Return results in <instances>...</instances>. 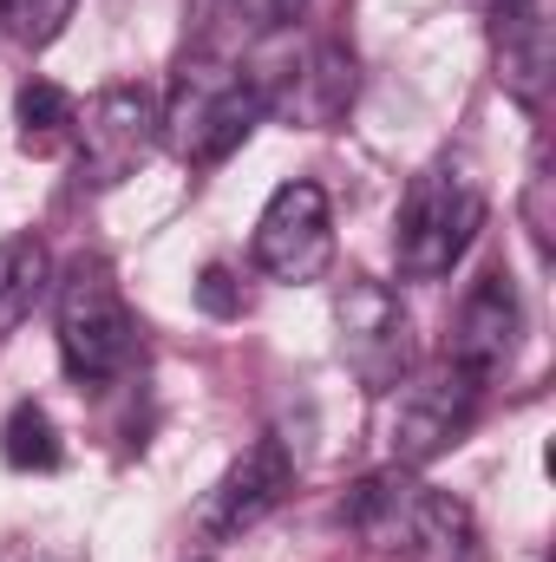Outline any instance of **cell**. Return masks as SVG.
Listing matches in <instances>:
<instances>
[{"label": "cell", "instance_id": "cell-1", "mask_svg": "<svg viewBox=\"0 0 556 562\" xmlns=\"http://www.w3.org/2000/svg\"><path fill=\"white\" fill-rule=\"evenodd\" d=\"M347 524L387 550V557L407 562H485V537H478V517L471 504H458L452 491H432L419 484L413 471H374L354 484L347 497Z\"/></svg>", "mask_w": 556, "mask_h": 562}, {"label": "cell", "instance_id": "cell-2", "mask_svg": "<svg viewBox=\"0 0 556 562\" xmlns=\"http://www.w3.org/2000/svg\"><path fill=\"white\" fill-rule=\"evenodd\" d=\"M53 334L79 386H105L138 360V314L125 307V288L99 256H79L53 281Z\"/></svg>", "mask_w": 556, "mask_h": 562}, {"label": "cell", "instance_id": "cell-3", "mask_svg": "<svg viewBox=\"0 0 556 562\" xmlns=\"http://www.w3.org/2000/svg\"><path fill=\"white\" fill-rule=\"evenodd\" d=\"M263 125V92L223 59H184L170 99L157 105V144H170L184 164H223Z\"/></svg>", "mask_w": 556, "mask_h": 562}, {"label": "cell", "instance_id": "cell-4", "mask_svg": "<svg viewBox=\"0 0 556 562\" xmlns=\"http://www.w3.org/2000/svg\"><path fill=\"white\" fill-rule=\"evenodd\" d=\"M485 229V190L465 164H425L393 216V256H400V276L413 281H438L465 262V249L478 243Z\"/></svg>", "mask_w": 556, "mask_h": 562}, {"label": "cell", "instance_id": "cell-5", "mask_svg": "<svg viewBox=\"0 0 556 562\" xmlns=\"http://www.w3.org/2000/svg\"><path fill=\"white\" fill-rule=\"evenodd\" d=\"M256 269L288 281V288L321 281L334 269V210H327L321 183L294 177L263 203V216H256Z\"/></svg>", "mask_w": 556, "mask_h": 562}, {"label": "cell", "instance_id": "cell-6", "mask_svg": "<svg viewBox=\"0 0 556 562\" xmlns=\"http://www.w3.org/2000/svg\"><path fill=\"white\" fill-rule=\"evenodd\" d=\"M478 400H485V380H471L452 360L407 380L400 400H393V458L400 464H432L438 451H452L478 419Z\"/></svg>", "mask_w": 556, "mask_h": 562}, {"label": "cell", "instance_id": "cell-7", "mask_svg": "<svg viewBox=\"0 0 556 562\" xmlns=\"http://www.w3.org/2000/svg\"><path fill=\"white\" fill-rule=\"evenodd\" d=\"M73 150H79V177L92 190H112L138 170L144 157L157 150V99L138 86H105L79 125H73Z\"/></svg>", "mask_w": 556, "mask_h": 562}, {"label": "cell", "instance_id": "cell-8", "mask_svg": "<svg viewBox=\"0 0 556 562\" xmlns=\"http://www.w3.org/2000/svg\"><path fill=\"white\" fill-rule=\"evenodd\" d=\"M288 491H294V458H288V445H281V438H256V445L210 484V497L197 504V537H203V543H230V537L256 530L263 517L281 510Z\"/></svg>", "mask_w": 556, "mask_h": 562}, {"label": "cell", "instance_id": "cell-9", "mask_svg": "<svg viewBox=\"0 0 556 562\" xmlns=\"http://www.w3.org/2000/svg\"><path fill=\"white\" fill-rule=\"evenodd\" d=\"M334 321H341V353L347 367L367 380V386H400L407 360H413V321L407 307L393 301V288L380 281H347L341 301H334Z\"/></svg>", "mask_w": 556, "mask_h": 562}, {"label": "cell", "instance_id": "cell-10", "mask_svg": "<svg viewBox=\"0 0 556 562\" xmlns=\"http://www.w3.org/2000/svg\"><path fill=\"white\" fill-rule=\"evenodd\" d=\"M518 334H524V307H518V288L504 269H491V276L471 281V294L458 301V321H452V347H445V360L452 367H465L471 380H498L504 367H511V353H518Z\"/></svg>", "mask_w": 556, "mask_h": 562}, {"label": "cell", "instance_id": "cell-11", "mask_svg": "<svg viewBox=\"0 0 556 562\" xmlns=\"http://www.w3.org/2000/svg\"><path fill=\"white\" fill-rule=\"evenodd\" d=\"M491 13V53H498V79L511 99L544 105L556 66V33H551V0H485Z\"/></svg>", "mask_w": 556, "mask_h": 562}, {"label": "cell", "instance_id": "cell-12", "mask_svg": "<svg viewBox=\"0 0 556 562\" xmlns=\"http://www.w3.org/2000/svg\"><path fill=\"white\" fill-rule=\"evenodd\" d=\"M269 105H281V112L301 119V125H334V119L354 105V59H347L341 46H314V53L294 66L288 92H276Z\"/></svg>", "mask_w": 556, "mask_h": 562}, {"label": "cell", "instance_id": "cell-13", "mask_svg": "<svg viewBox=\"0 0 556 562\" xmlns=\"http://www.w3.org/2000/svg\"><path fill=\"white\" fill-rule=\"evenodd\" d=\"M53 288V256L40 236H7L0 243V340L20 334V321L46 301Z\"/></svg>", "mask_w": 556, "mask_h": 562}, {"label": "cell", "instance_id": "cell-14", "mask_svg": "<svg viewBox=\"0 0 556 562\" xmlns=\"http://www.w3.org/2000/svg\"><path fill=\"white\" fill-rule=\"evenodd\" d=\"M13 125H20V150H26V157H53V150L73 144L79 105H73L53 79H26L20 99H13Z\"/></svg>", "mask_w": 556, "mask_h": 562}, {"label": "cell", "instance_id": "cell-15", "mask_svg": "<svg viewBox=\"0 0 556 562\" xmlns=\"http://www.w3.org/2000/svg\"><path fill=\"white\" fill-rule=\"evenodd\" d=\"M0 458L13 471H53L59 464V431L40 406H13L7 425H0Z\"/></svg>", "mask_w": 556, "mask_h": 562}, {"label": "cell", "instance_id": "cell-16", "mask_svg": "<svg viewBox=\"0 0 556 562\" xmlns=\"http://www.w3.org/2000/svg\"><path fill=\"white\" fill-rule=\"evenodd\" d=\"M79 0H0V40L13 46H53L66 33Z\"/></svg>", "mask_w": 556, "mask_h": 562}, {"label": "cell", "instance_id": "cell-17", "mask_svg": "<svg viewBox=\"0 0 556 562\" xmlns=\"http://www.w3.org/2000/svg\"><path fill=\"white\" fill-rule=\"evenodd\" d=\"M197 301H203L210 314H236V307H243V301L230 294V276H223V269H203V281H197Z\"/></svg>", "mask_w": 556, "mask_h": 562}, {"label": "cell", "instance_id": "cell-18", "mask_svg": "<svg viewBox=\"0 0 556 562\" xmlns=\"http://www.w3.org/2000/svg\"><path fill=\"white\" fill-rule=\"evenodd\" d=\"M243 7H249V20H256V26H294L308 0H243Z\"/></svg>", "mask_w": 556, "mask_h": 562}, {"label": "cell", "instance_id": "cell-19", "mask_svg": "<svg viewBox=\"0 0 556 562\" xmlns=\"http://www.w3.org/2000/svg\"><path fill=\"white\" fill-rule=\"evenodd\" d=\"M33 562H59V557H33Z\"/></svg>", "mask_w": 556, "mask_h": 562}]
</instances>
